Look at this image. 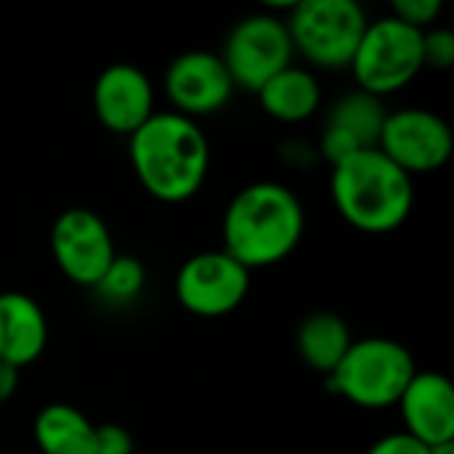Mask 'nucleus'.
Masks as SVG:
<instances>
[{
  "label": "nucleus",
  "instance_id": "obj_17",
  "mask_svg": "<svg viewBox=\"0 0 454 454\" xmlns=\"http://www.w3.org/2000/svg\"><path fill=\"white\" fill-rule=\"evenodd\" d=\"M298 354L301 359L325 375H333V370L340 364V359L346 356V351L354 343L351 327L330 311H319L303 319V325L298 327Z\"/></svg>",
  "mask_w": 454,
  "mask_h": 454
},
{
  "label": "nucleus",
  "instance_id": "obj_3",
  "mask_svg": "<svg viewBox=\"0 0 454 454\" xmlns=\"http://www.w3.org/2000/svg\"><path fill=\"white\" fill-rule=\"evenodd\" d=\"M330 192L340 218L364 234L399 229L415 207V181L378 146L362 149L333 168Z\"/></svg>",
  "mask_w": 454,
  "mask_h": 454
},
{
  "label": "nucleus",
  "instance_id": "obj_15",
  "mask_svg": "<svg viewBox=\"0 0 454 454\" xmlns=\"http://www.w3.org/2000/svg\"><path fill=\"white\" fill-rule=\"evenodd\" d=\"M255 96L263 112L279 122H303L322 104V88L317 77L295 64L274 74Z\"/></svg>",
  "mask_w": 454,
  "mask_h": 454
},
{
  "label": "nucleus",
  "instance_id": "obj_7",
  "mask_svg": "<svg viewBox=\"0 0 454 454\" xmlns=\"http://www.w3.org/2000/svg\"><path fill=\"white\" fill-rule=\"evenodd\" d=\"M293 43L285 16L258 11L242 16L226 35L221 61L234 82L258 93L274 74L293 64Z\"/></svg>",
  "mask_w": 454,
  "mask_h": 454
},
{
  "label": "nucleus",
  "instance_id": "obj_4",
  "mask_svg": "<svg viewBox=\"0 0 454 454\" xmlns=\"http://www.w3.org/2000/svg\"><path fill=\"white\" fill-rule=\"evenodd\" d=\"M418 364L407 346L391 338L354 340L333 370L330 388L362 410H388L399 402Z\"/></svg>",
  "mask_w": 454,
  "mask_h": 454
},
{
  "label": "nucleus",
  "instance_id": "obj_9",
  "mask_svg": "<svg viewBox=\"0 0 454 454\" xmlns=\"http://www.w3.org/2000/svg\"><path fill=\"white\" fill-rule=\"evenodd\" d=\"M378 149L407 176L434 173L444 168L452 157V128L444 117L431 109H396L388 112Z\"/></svg>",
  "mask_w": 454,
  "mask_h": 454
},
{
  "label": "nucleus",
  "instance_id": "obj_11",
  "mask_svg": "<svg viewBox=\"0 0 454 454\" xmlns=\"http://www.w3.org/2000/svg\"><path fill=\"white\" fill-rule=\"evenodd\" d=\"M234 93V82L218 53L186 51L176 56L165 69V96L173 104L170 112L189 120L221 112Z\"/></svg>",
  "mask_w": 454,
  "mask_h": 454
},
{
  "label": "nucleus",
  "instance_id": "obj_20",
  "mask_svg": "<svg viewBox=\"0 0 454 454\" xmlns=\"http://www.w3.org/2000/svg\"><path fill=\"white\" fill-rule=\"evenodd\" d=\"M454 64V35L450 29H426L423 32V67L447 72Z\"/></svg>",
  "mask_w": 454,
  "mask_h": 454
},
{
  "label": "nucleus",
  "instance_id": "obj_24",
  "mask_svg": "<svg viewBox=\"0 0 454 454\" xmlns=\"http://www.w3.org/2000/svg\"><path fill=\"white\" fill-rule=\"evenodd\" d=\"M16 388H19V370L5 364V362H0V404L11 402Z\"/></svg>",
  "mask_w": 454,
  "mask_h": 454
},
{
  "label": "nucleus",
  "instance_id": "obj_12",
  "mask_svg": "<svg viewBox=\"0 0 454 454\" xmlns=\"http://www.w3.org/2000/svg\"><path fill=\"white\" fill-rule=\"evenodd\" d=\"M93 112L109 133L133 136L154 114L152 80L136 64H109L96 77Z\"/></svg>",
  "mask_w": 454,
  "mask_h": 454
},
{
  "label": "nucleus",
  "instance_id": "obj_10",
  "mask_svg": "<svg viewBox=\"0 0 454 454\" xmlns=\"http://www.w3.org/2000/svg\"><path fill=\"white\" fill-rule=\"evenodd\" d=\"M51 253L61 274L80 287H96L117 255L109 226L88 207H69L53 221Z\"/></svg>",
  "mask_w": 454,
  "mask_h": 454
},
{
  "label": "nucleus",
  "instance_id": "obj_19",
  "mask_svg": "<svg viewBox=\"0 0 454 454\" xmlns=\"http://www.w3.org/2000/svg\"><path fill=\"white\" fill-rule=\"evenodd\" d=\"M144 282H146V271H144L138 258H133V255H114V261L109 263V269L104 271V277L98 279V285L93 290L106 303L125 306V303H130V301H136L141 295Z\"/></svg>",
  "mask_w": 454,
  "mask_h": 454
},
{
  "label": "nucleus",
  "instance_id": "obj_1",
  "mask_svg": "<svg viewBox=\"0 0 454 454\" xmlns=\"http://www.w3.org/2000/svg\"><path fill=\"white\" fill-rule=\"evenodd\" d=\"M128 138L133 173L154 200L178 205L205 186L210 144L197 120L176 112H154Z\"/></svg>",
  "mask_w": 454,
  "mask_h": 454
},
{
  "label": "nucleus",
  "instance_id": "obj_25",
  "mask_svg": "<svg viewBox=\"0 0 454 454\" xmlns=\"http://www.w3.org/2000/svg\"><path fill=\"white\" fill-rule=\"evenodd\" d=\"M428 454H454V442H444V444L428 447Z\"/></svg>",
  "mask_w": 454,
  "mask_h": 454
},
{
  "label": "nucleus",
  "instance_id": "obj_22",
  "mask_svg": "<svg viewBox=\"0 0 454 454\" xmlns=\"http://www.w3.org/2000/svg\"><path fill=\"white\" fill-rule=\"evenodd\" d=\"M136 444L128 428L117 426V423H104L96 426V436H93V452L96 454H133Z\"/></svg>",
  "mask_w": 454,
  "mask_h": 454
},
{
  "label": "nucleus",
  "instance_id": "obj_6",
  "mask_svg": "<svg viewBox=\"0 0 454 454\" xmlns=\"http://www.w3.org/2000/svg\"><path fill=\"white\" fill-rule=\"evenodd\" d=\"M348 69L359 90L378 98L396 93L426 69L423 32L399 21L391 13L375 19L367 24Z\"/></svg>",
  "mask_w": 454,
  "mask_h": 454
},
{
  "label": "nucleus",
  "instance_id": "obj_16",
  "mask_svg": "<svg viewBox=\"0 0 454 454\" xmlns=\"http://www.w3.org/2000/svg\"><path fill=\"white\" fill-rule=\"evenodd\" d=\"M32 434L43 454H96V426L72 404L43 407L35 418Z\"/></svg>",
  "mask_w": 454,
  "mask_h": 454
},
{
  "label": "nucleus",
  "instance_id": "obj_23",
  "mask_svg": "<svg viewBox=\"0 0 454 454\" xmlns=\"http://www.w3.org/2000/svg\"><path fill=\"white\" fill-rule=\"evenodd\" d=\"M367 454H428V447L402 431V434H388V436L378 439L367 450Z\"/></svg>",
  "mask_w": 454,
  "mask_h": 454
},
{
  "label": "nucleus",
  "instance_id": "obj_8",
  "mask_svg": "<svg viewBox=\"0 0 454 454\" xmlns=\"http://www.w3.org/2000/svg\"><path fill=\"white\" fill-rule=\"evenodd\" d=\"M250 290V271L226 250H205L192 255L176 274L178 303L205 319L226 317L242 306Z\"/></svg>",
  "mask_w": 454,
  "mask_h": 454
},
{
  "label": "nucleus",
  "instance_id": "obj_21",
  "mask_svg": "<svg viewBox=\"0 0 454 454\" xmlns=\"http://www.w3.org/2000/svg\"><path fill=\"white\" fill-rule=\"evenodd\" d=\"M442 13V0H396L391 5V16L399 21L426 32Z\"/></svg>",
  "mask_w": 454,
  "mask_h": 454
},
{
  "label": "nucleus",
  "instance_id": "obj_5",
  "mask_svg": "<svg viewBox=\"0 0 454 454\" xmlns=\"http://www.w3.org/2000/svg\"><path fill=\"white\" fill-rule=\"evenodd\" d=\"M293 51L319 69H348L370 24L356 0H301L285 19Z\"/></svg>",
  "mask_w": 454,
  "mask_h": 454
},
{
  "label": "nucleus",
  "instance_id": "obj_18",
  "mask_svg": "<svg viewBox=\"0 0 454 454\" xmlns=\"http://www.w3.org/2000/svg\"><path fill=\"white\" fill-rule=\"evenodd\" d=\"M386 117H388V109L383 106V98L370 96L364 90H354L333 104V109L327 114V125L346 130L364 149H372V146H378Z\"/></svg>",
  "mask_w": 454,
  "mask_h": 454
},
{
  "label": "nucleus",
  "instance_id": "obj_2",
  "mask_svg": "<svg viewBox=\"0 0 454 454\" xmlns=\"http://www.w3.org/2000/svg\"><path fill=\"white\" fill-rule=\"evenodd\" d=\"M306 210L277 181H258L234 194L223 213V250L247 271L282 263L301 245Z\"/></svg>",
  "mask_w": 454,
  "mask_h": 454
},
{
  "label": "nucleus",
  "instance_id": "obj_14",
  "mask_svg": "<svg viewBox=\"0 0 454 454\" xmlns=\"http://www.w3.org/2000/svg\"><path fill=\"white\" fill-rule=\"evenodd\" d=\"M48 346V319L40 303L27 293H0V362L24 370L35 364Z\"/></svg>",
  "mask_w": 454,
  "mask_h": 454
},
{
  "label": "nucleus",
  "instance_id": "obj_13",
  "mask_svg": "<svg viewBox=\"0 0 454 454\" xmlns=\"http://www.w3.org/2000/svg\"><path fill=\"white\" fill-rule=\"evenodd\" d=\"M404 434L426 447L454 442V388L439 372H415L396 402Z\"/></svg>",
  "mask_w": 454,
  "mask_h": 454
}]
</instances>
